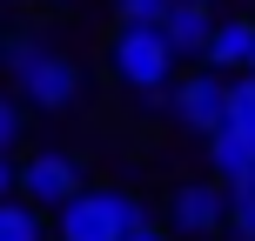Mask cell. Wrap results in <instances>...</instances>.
Returning <instances> with one entry per match:
<instances>
[{"label": "cell", "instance_id": "16", "mask_svg": "<svg viewBox=\"0 0 255 241\" xmlns=\"http://www.w3.org/2000/svg\"><path fill=\"white\" fill-rule=\"evenodd\" d=\"M7 194H13V154L0 148V201H7Z\"/></svg>", "mask_w": 255, "mask_h": 241}, {"label": "cell", "instance_id": "19", "mask_svg": "<svg viewBox=\"0 0 255 241\" xmlns=\"http://www.w3.org/2000/svg\"><path fill=\"white\" fill-rule=\"evenodd\" d=\"M208 7H215V0H208Z\"/></svg>", "mask_w": 255, "mask_h": 241}, {"label": "cell", "instance_id": "5", "mask_svg": "<svg viewBox=\"0 0 255 241\" xmlns=\"http://www.w3.org/2000/svg\"><path fill=\"white\" fill-rule=\"evenodd\" d=\"M168 101H175V121L188 127V134H215V127L229 121V74L188 67V74L168 80Z\"/></svg>", "mask_w": 255, "mask_h": 241}, {"label": "cell", "instance_id": "1", "mask_svg": "<svg viewBox=\"0 0 255 241\" xmlns=\"http://www.w3.org/2000/svg\"><path fill=\"white\" fill-rule=\"evenodd\" d=\"M141 221H148V201L134 188H121V181H81L54 208V235L61 241H121Z\"/></svg>", "mask_w": 255, "mask_h": 241}, {"label": "cell", "instance_id": "13", "mask_svg": "<svg viewBox=\"0 0 255 241\" xmlns=\"http://www.w3.org/2000/svg\"><path fill=\"white\" fill-rule=\"evenodd\" d=\"M34 47H40V34H7V40H0V67H7V80L34 61Z\"/></svg>", "mask_w": 255, "mask_h": 241}, {"label": "cell", "instance_id": "8", "mask_svg": "<svg viewBox=\"0 0 255 241\" xmlns=\"http://www.w3.org/2000/svg\"><path fill=\"white\" fill-rule=\"evenodd\" d=\"M154 27L168 34L175 54H195V61H202V40H208V27H215V7H208V0H168V13Z\"/></svg>", "mask_w": 255, "mask_h": 241}, {"label": "cell", "instance_id": "18", "mask_svg": "<svg viewBox=\"0 0 255 241\" xmlns=\"http://www.w3.org/2000/svg\"><path fill=\"white\" fill-rule=\"evenodd\" d=\"M242 74H255V54H249V67H242Z\"/></svg>", "mask_w": 255, "mask_h": 241}, {"label": "cell", "instance_id": "12", "mask_svg": "<svg viewBox=\"0 0 255 241\" xmlns=\"http://www.w3.org/2000/svg\"><path fill=\"white\" fill-rule=\"evenodd\" d=\"M20 134H27V107H20V94H7L0 87V148H20Z\"/></svg>", "mask_w": 255, "mask_h": 241}, {"label": "cell", "instance_id": "10", "mask_svg": "<svg viewBox=\"0 0 255 241\" xmlns=\"http://www.w3.org/2000/svg\"><path fill=\"white\" fill-rule=\"evenodd\" d=\"M0 241H47V208L7 194V201H0Z\"/></svg>", "mask_w": 255, "mask_h": 241}, {"label": "cell", "instance_id": "6", "mask_svg": "<svg viewBox=\"0 0 255 241\" xmlns=\"http://www.w3.org/2000/svg\"><path fill=\"white\" fill-rule=\"evenodd\" d=\"M222 215H229V188L222 181H175L168 188V235L175 241L222 235Z\"/></svg>", "mask_w": 255, "mask_h": 241}, {"label": "cell", "instance_id": "17", "mask_svg": "<svg viewBox=\"0 0 255 241\" xmlns=\"http://www.w3.org/2000/svg\"><path fill=\"white\" fill-rule=\"evenodd\" d=\"M235 188H249V194H255V161H249V167H242V181H235Z\"/></svg>", "mask_w": 255, "mask_h": 241}, {"label": "cell", "instance_id": "9", "mask_svg": "<svg viewBox=\"0 0 255 241\" xmlns=\"http://www.w3.org/2000/svg\"><path fill=\"white\" fill-rule=\"evenodd\" d=\"M202 141H208V174H215L222 188H235V181H242V167L255 161V141L242 134V127H229V121H222L215 134H202Z\"/></svg>", "mask_w": 255, "mask_h": 241}, {"label": "cell", "instance_id": "11", "mask_svg": "<svg viewBox=\"0 0 255 241\" xmlns=\"http://www.w3.org/2000/svg\"><path fill=\"white\" fill-rule=\"evenodd\" d=\"M229 127H242V134L255 141V74L229 80Z\"/></svg>", "mask_w": 255, "mask_h": 241}, {"label": "cell", "instance_id": "3", "mask_svg": "<svg viewBox=\"0 0 255 241\" xmlns=\"http://www.w3.org/2000/svg\"><path fill=\"white\" fill-rule=\"evenodd\" d=\"M13 94H20V107H34V114H74L81 94H88V74H81L74 54H61V47L40 40L34 61L13 74Z\"/></svg>", "mask_w": 255, "mask_h": 241}, {"label": "cell", "instance_id": "14", "mask_svg": "<svg viewBox=\"0 0 255 241\" xmlns=\"http://www.w3.org/2000/svg\"><path fill=\"white\" fill-rule=\"evenodd\" d=\"M168 0H115V20H161Z\"/></svg>", "mask_w": 255, "mask_h": 241}, {"label": "cell", "instance_id": "7", "mask_svg": "<svg viewBox=\"0 0 255 241\" xmlns=\"http://www.w3.org/2000/svg\"><path fill=\"white\" fill-rule=\"evenodd\" d=\"M249 54H255V13H229L202 40V67H215V74H242Z\"/></svg>", "mask_w": 255, "mask_h": 241}, {"label": "cell", "instance_id": "15", "mask_svg": "<svg viewBox=\"0 0 255 241\" xmlns=\"http://www.w3.org/2000/svg\"><path fill=\"white\" fill-rule=\"evenodd\" d=\"M121 241H175V235H168V221H141V228H128Z\"/></svg>", "mask_w": 255, "mask_h": 241}, {"label": "cell", "instance_id": "2", "mask_svg": "<svg viewBox=\"0 0 255 241\" xmlns=\"http://www.w3.org/2000/svg\"><path fill=\"white\" fill-rule=\"evenodd\" d=\"M175 61L181 54L168 47V34L154 20H115V34H108V74H115L128 94H168Z\"/></svg>", "mask_w": 255, "mask_h": 241}, {"label": "cell", "instance_id": "4", "mask_svg": "<svg viewBox=\"0 0 255 241\" xmlns=\"http://www.w3.org/2000/svg\"><path fill=\"white\" fill-rule=\"evenodd\" d=\"M81 181H88V174H81V161L67 148H34L27 161H13V194L34 201V208H47V215L81 188Z\"/></svg>", "mask_w": 255, "mask_h": 241}]
</instances>
